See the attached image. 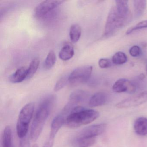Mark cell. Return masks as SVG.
Here are the masks:
<instances>
[{"label":"cell","instance_id":"4316f807","mask_svg":"<svg viewBox=\"0 0 147 147\" xmlns=\"http://www.w3.org/2000/svg\"><path fill=\"white\" fill-rule=\"evenodd\" d=\"M30 135H28L20 140L19 147H30Z\"/></svg>","mask_w":147,"mask_h":147},{"label":"cell","instance_id":"3957f363","mask_svg":"<svg viewBox=\"0 0 147 147\" xmlns=\"http://www.w3.org/2000/svg\"><path fill=\"white\" fill-rule=\"evenodd\" d=\"M131 16L124 17L118 12L116 7L113 6L109 11L105 26L104 36H110L120 28L124 26L131 20Z\"/></svg>","mask_w":147,"mask_h":147},{"label":"cell","instance_id":"ba28073f","mask_svg":"<svg viewBox=\"0 0 147 147\" xmlns=\"http://www.w3.org/2000/svg\"><path fill=\"white\" fill-rule=\"evenodd\" d=\"M107 127L106 123L99 124L87 126L78 133V137L94 138L103 134Z\"/></svg>","mask_w":147,"mask_h":147},{"label":"cell","instance_id":"cb8c5ba5","mask_svg":"<svg viewBox=\"0 0 147 147\" xmlns=\"http://www.w3.org/2000/svg\"><path fill=\"white\" fill-rule=\"evenodd\" d=\"M69 75H64L62 76L58 80L54 87V91L57 92L62 89L69 82Z\"/></svg>","mask_w":147,"mask_h":147},{"label":"cell","instance_id":"44dd1931","mask_svg":"<svg viewBox=\"0 0 147 147\" xmlns=\"http://www.w3.org/2000/svg\"><path fill=\"white\" fill-rule=\"evenodd\" d=\"M56 61V56L53 51L49 52L44 63V68L46 69H51L55 65Z\"/></svg>","mask_w":147,"mask_h":147},{"label":"cell","instance_id":"2e32d148","mask_svg":"<svg viewBox=\"0 0 147 147\" xmlns=\"http://www.w3.org/2000/svg\"><path fill=\"white\" fill-rule=\"evenodd\" d=\"M96 137L84 138L76 137L73 140L74 147H90L96 142Z\"/></svg>","mask_w":147,"mask_h":147},{"label":"cell","instance_id":"5bb4252c","mask_svg":"<svg viewBox=\"0 0 147 147\" xmlns=\"http://www.w3.org/2000/svg\"><path fill=\"white\" fill-rule=\"evenodd\" d=\"M1 143V147H14L12 130L10 126H7L4 129Z\"/></svg>","mask_w":147,"mask_h":147},{"label":"cell","instance_id":"6da1fadb","mask_svg":"<svg viewBox=\"0 0 147 147\" xmlns=\"http://www.w3.org/2000/svg\"><path fill=\"white\" fill-rule=\"evenodd\" d=\"M55 100V96L51 94L45 97L39 104L31 128L30 137L32 141H36L40 136Z\"/></svg>","mask_w":147,"mask_h":147},{"label":"cell","instance_id":"8fae6325","mask_svg":"<svg viewBox=\"0 0 147 147\" xmlns=\"http://www.w3.org/2000/svg\"><path fill=\"white\" fill-rule=\"evenodd\" d=\"M89 94L87 92L82 90H77L70 94L69 102L76 106L83 103L88 98Z\"/></svg>","mask_w":147,"mask_h":147},{"label":"cell","instance_id":"5b68a950","mask_svg":"<svg viewBox=\"0 0 147 147\" xmlns=\"http://www.w3.org/2000/svg\"><path fill=\"white\" fill-rule=\"evenodd\" d=\"M92 70L93 67L91 66H82L77 68L69 75V82L72 84H76L86 82L90 79Z\"/></svg>","mask_w":147,"mask_h":147},{"label":"cell","instance_id":"ffe728a7","mask_svg":"<svg viewBox=\"0 0 147 147\" xmlns=\"http://www.w3.org/2000/svg\"><path fill=\"white\" fill-rule=\"evenodd\" d=\"M81 35V28L79 25H72L69 29V37L71 42L76 43L79 41Z\"/></svg>","mask_w":147,"mask_h":147},{"label":"cell","instance_id":"30bf717a","mask_svg":"<svg viewBox=\"0 0 147 147\" xmlns=\"http://www.w3.org/2000/svg\"><path fill=\"white\" fill-rule=\"evenodd\" d=\"M66 117L61 113L56 116L51 122L49 138L55 139L56 135L62 126L65 124Z\"/></svg>","mask_w":147,"mask_h":147},{"label":"cell","instance_id":"7a4b0ae2","mask_svg":"<svg viewBox=\"0 0 147 147\" xmlns=\"http://www.w3.org/2000/svg\"><path fill=\"white\" fill-rule=\"evenodd\" d=\"M99 116L97 111L86 109L78 105L75 107L66 118L65 124L71 129H75L82 125L88 124L96 120Z\"/></svg>","mask_w":147,"mask_h":147},{"label":"cell","instance_id":"484cf974","mask_svg":"<svg viewBox=\"0 0 147 147\" xmlns=\"http://www.w3.org/2000/svg\"><path fill=\"white\" fill-rule=\"evenodd\" d=\"M98 65L101 68H108L111 66V61L107 58H101L99 61Z\"/></svg>","mask_w":147,"mask_h":147},{"label":"cell","instance_id":"9c48e42d","mask_svg":"<svg viewBox=\"0 0 147 147\" xmlns=\"http://www.w3.org/2000/svg\"><path fill=\"white\" fill-rule=\"evenodd\" d=\"M113 92L118 93L126 92L133 94L136 90V85L127 79H120L117 80L112 86Z\"/></svg>","mask_w":147,"mask_h":147},{"label":"cell","instance_id":"7c38bea8","mask_svg":"<svg viewBox=\"0 0 147 147\" xmlns=\"http://www.w3.org/2000/svg\"><path fill=\"white\" fill-rule=\"evenodd\" d=\"M107 100V95L102 92L94 94L88 100V105L91 107H97L105 105Z\"/></svg>","mask_w":147,"mask_h":147},{"label":"cell","instance_id":"e0dca14e","mask_svg":"<svg viewBox=\"0 0 147 147\" xmlns=\"http://www.w3.org/2000/svg\"><path fill=\"white\" fill-rule=\"evenodd\" d=\"M115 2L117 11L120 15L124 17H128L131 15L129 11L128 1L117 0Z\"/></svg>","mask_w":147,"mask_h":147},{"label":"cell","instance_id":"f546056e","mask_svg":"<svg viewBox=\"0 0 147 147\" xmlns=\"http://www.w3.org/2000/svg\"><path fill=\"white\" fill-rule=\"evenodd\" d=\"M146 74H147V65H146Z\"/></svg>","mask_w":147,"mask_h":147},{"label":"cell","instance_id":"d6986e66","mask_svg":"<svg viewBox=\"0 0 147 147\" xmlns=\"http://www.w3.org/2000/svg\"><path fill=\"white\" fill-rule=\"evenodd\" d=\"M135 17L139 18L143 14L146 6L145 0H135L133 1Z\"/></svg>","mask_w":147,"mask_h":147},{"label":"cell","instance_id":"277c9868","mask_svg":"<svg viewBox=\"0 0 147 147\" xmlns=\"http://www.w3.org/2000/svg\"><path fill=\"white\" fill-rule=\"evenodd\" d=\"M34 111V104L29 103L24 106L20 112L16 125V131L20 139L28 135L29 125Z\"/></svg>","mask_w":147,"mask_h":147},{"label":"cell","instance_id":"d4e9b609","mask_svg":"<svg viewBox=\"0 0 147 147\" xmlns=\"http://www.w3.org/2000/svg\"><path fill=\"white\" fill-rule=\"evenodd\" d=\"M146 28H147V20L139 22L134 26L129 28L126 32V35H129L134 31Z\"/></svg>","mask_w":147,"mask_h":147},{"label":"cell","instance_id":"52a82bcc","mask_svg":"<svg viewBox=\"0 0 147 147\" xmlns=\"http://www.w3.org/2000/svg\"><path fill=\"white\" fill-rule=\"evenodd\" d=\"M147 102V91L125 99L116 104V107L119 109L129 108L138 106Z\"/></svg>","mask_w":147,"mask_h":147},{"label":"cell","instance_id":"f1b7e54d","mask_svg":"<svg viewBox=\"0 0 147 147\" xmlns=\"http://www.w3.org/2000/svg\"><path fill=\"white\" fill-rule=\"evenodd\" d=\"M144 78H145V76H144V75L143 74H140V75L138 76V79H139V80H144Z\"/></svg>","mask_w":147,"mask_h":147},{"label":"cell","instance_id":"603a6c76","mask_svg":"<svg viewBox=\"0 0 147 147\" xmlns=\"http://www.w3.org/2000/svg\"><path fill=\"white\" fill-rule=\"evenodd\" d=\"M127 61L126 55L124 52L119 51L115 53L112 58V62L116 65H122Z\"/></svg>","mask_w":147,"mask_h":147},{"label":"cell","instance_id":"7402d4cb","mask_svg":"<svg viewBox=\"0 0 147 147\" xmlns=\"http://www.w3.org/2000/svg\"><path fill=\"white\" fill-rule=\"evenodd\" d=\"M40 64V60L38 58H35L32 61L27 69V79L32 78L37 71Z\"/></svg>","mask_w":147,"mask_h":147},{"label":"cell","instance_id":"83f0119b","mask_svg":"<svg viewBox=\"0 0 147 147\" xmlns=\"http://www.w3.org/2000/svg\"><path fill=\"white\" fill-rule=\"evenodd\" d=\"M141 53L140 48L138 46L134 45L130 48L129 50V54L133 57L139 56Z\"/></svg>","mask_w":147,"mask_h":147},{"label":"cell","instance_id":"8992f818","mask_svg":"<svg viewBox=\"0 0 147 147\" xmlns=\"http://www.w3.org/2000/svg\"><path fill=\"white\" fill-rule=\"evenodd\" d=\"M63 2L62 1H45L41 2L34 10L35 17L39 19L45 18Z\"/></svg>","mask_w":147,"mask_h":147},{"label":"cell","instance_id":"9a60e30c","mask_svg":"<svg viewBox=\"0 0 147 147\" xmlns=\"http://www.w3.org/2000/svg\"><path fill=\"white\" fill-rule=\"evenodd\" d=\"M27 69L25 67H21L10 76L9 80L12 83H20L27 79Z\"/></svg>","mask_w":147,"mask_h":147},{"label":"cell","instance_id":"ac0fdd59","mask_svg":"<svg viewBox=\"0 0 147 147\" xmlns=\"http://www.w3.org/2000/svg\"><path fill=\"white\" fill-rule=\"evenodd\" d=\"M74 55V50L73 46L66 44L62 47L59 52V56L63 61H68L71 59Z\"/></svg>","mask_w":147,"mask_h":147},{"label":"cell","instance_id":"4fadbf2b","mask_svg":"<svg viewBox=\"0 0 147 147\" xmlns=\"http://www.w3.org/2000/svg\"><path fill=\"white\" fill-rule=\"evenodd\" d=\"M134 129L137 135L141 136L147 135V118L140 117L135 120Z\"/></svg>","mask_w":147,"mask_h":147}]
</instances>
